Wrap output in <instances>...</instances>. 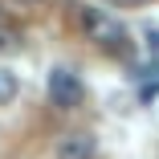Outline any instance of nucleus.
Returning <instances> with one entry per match:
<instances>
[{
    "label": "nucleus",
    "instance_id": "nucleus-1",
    "mask_svg": "<svg viewBox=\"0 0 159 159\" xmlns=\"http://www.w3.org/2000/svg\"><path fill=\"white\" fill-rule=\"evenodd\" d=\"M82 29H86V37L98 45V49H106V53H126V29H122L110 12H102V8H82Z\"/></svg>",
    "mask_w": 159,
    "mask_h": 159
},
{
    "label": "nucleus",
    "instance_id": "nucleus-2",
    "mask_svg": "<svg viewBox=\"0 0 159 159\" xmlns=\"http://www.w3.org/2000/svg\"><path fill=\"white\" fill-rule=\"evenodd\" d=\"M45 90H49V102H53L57 110H78V106H82V98H86V86H82V78H78L74 70H66V66L49 70V82H45Z\"/></svg>",
    "mask_w": 159,
    "mask_h": 159
},
{
    "label": "nucleus",
    "instance_id": "nucleus-3",
    "mask_svg": "<svg viewBox=\"0 0 159 159\" xmlns=\"http://www.w3.org/2000/svg\"><path fill=\"white\" fill-rule=\"evenodd\" d=\"M57 159H94V135L74 131L57 143Z\"/></svg>",
    "mask_w": 159,
    "mask_h": 159
},
{
    "label": "nucleus",
    "instance_id": "nucleus-4",
    "mask_svg": "<svg viewBox=\"0 0 159 159\" xmlns=\"http://www.w3.org/2000/svg\"><path fill=\"white\" fill-rule=\"evenodd\" d=\"M16 94H20V82H16V74L0 66V106H8V102L16 98Z\"/></svg>",
    "mask_w": 159,
    "mask_h": 159
}]
</instances>
